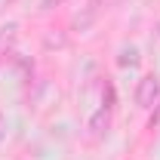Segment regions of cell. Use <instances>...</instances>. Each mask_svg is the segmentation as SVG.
<instances>
[{
    "mask_svg": "<svg viewBox=\"0 0 160 160\" xmlns=\"http://www.w3.org/2000/svg\"><path fill=\"white\" fill-rule=\"evenodd\" d=\"M108 126H111V105H102L99 111L89 117V132L92 136H105Z\"/></svg>",
    "mask_w": 160,
    "mask_h": 160,
    "instance_id": "cell-2",
    "label": "cell"
},
{
    "mask_svg": "<svg viewBox=\"0 0 160 160\" xmlns=\"http://www.w3.org/2000/svg\"><path fill=\"white\" fill-rule=\"evenodd\" d=\"M136 62H139V52H136V49H123V52H120V59H117V65L126 68V65H136Z\"/></svg>",
    "mask_w": 160,
    "mask_h": 160,
    "instance_id": "cell-4",
    "label": "cell"
},
{
    "mask_svg": "<svg viewBox=\"0 0 160 160\" xmlns=\"http://www.w3.org/2000/svg\"><path fill=\"white\" fill-rule=\"evenodd\" d=\"M0 139H3V114H0Z\"/></svg>",
    "mask_w": 160,
    "mask_h": 160,
    "instance_id": "cell-7",
    "label": "cell"
},
{
    "mask_svg": "<svg viewBox=\"0 0 160 160\" xmlns=\"http://www.w3.org/2000/svg\"><path fill=\"white\" fill-rule=\"evenodd\" d=\"M16 31H19V25H16V22H9V25H0V59H3V56H6V49L12 46Z\"/></svg>",
    "mask_w": 160,
    "mask_h": 160,
    "instance_id": "cell-3",
    "label": "cell"
},
{
    "mask_svg": "<svg viewBox=\"0 0 160 160\" xmlns=\"http://www.w3.org/2000/svg\"><path fill=\"white\" fill-rule=\"evenodd\" d=\"M160 102V77L157 74H145L136 83V105L139 108H154Z\"/></svg>",
    "mask_w": 160,
    "mask_h": 160,
    "instance_id": "cell-1",
    "label": "cell"
},
{
    "mask_svg": "<svg viewBox=\"0 0 160 160\" xmlns=\"http://www.w3.org/2000/svg\"><path fill=\"white\" fill-rule=\"evenodd\" d=\"M96 3H99V6H105V9H111V6H117L120 0H96Z\"/></svg>",
    "mask_w": 160,
    "mask_h": 160,
    "instance_id": "cell-6",
    "label": "cell"
},
{
    "mask_svg": "<svg viewBox=\"0 0 160 160\" xmlns=\"http://www.w3.org/2000/svg\"><path fill=\"white\" fill-rule=\"evenodd\" d=\"M59 3H65V0H43L40 6H43V9H52V6H59Z\"/></svg>",
    "mask_w": 160,
    "mask_h": 160,
    "instance_id": "cell-5",
    "label": "cell"
}]
</instances>
